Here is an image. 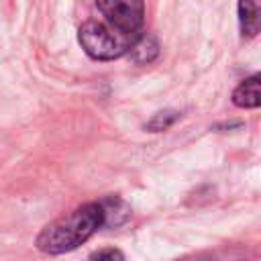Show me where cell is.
Listing matches in <instances>:
<instances>
[{
  "label": "cell",
  "mask_w": 261,
  "mask_h": 261,
  "mask_svg": "<svg viewBox=\"0 0 261 261\" xmlns=\"http://www.w3.org/2000/svg\"><path fill=\"white\" fill-rule=\"evenodd\" d=\"M232 104L239 108H261V71L243 80L234 88Z\"/></svg>",
  "instance_id": "cell-5"
},
{
  "label": "cell",
  "mask_w": 261,
  "mask_h": 261,
  "mask_svg": "<svg viewBox=\"0 0 261 261\" xmlns=\"http://www.w3.org/2000/svg\"><path fill=\"white\" fill-rule=\"evenodd\" d=\"M239 27L245 39L261 33V0H239Z\"/></svg>",
  "instance_id": "cell-4"
},
{
  "label": "cell",
  "mask_w": 261,
  "mask_h": 261,
  "mask_svg": "<svg viewBox=\"0 0 261 261\" xmlns=\"http://www.w3.org/2000/svg\"><path fill=\"white\" fill-rule=\"evenodd\" d=\"M104 222H106L104 204L98 202L84 204L73 212L47 224L37 237V247L49 255H61L73 251L75 247L86 243Z\"/></svg>",
  "instance_id": "cell-1"
},
{
  "label": "cell",
  "mask_w": 261,
  "mask_h": 261,
  "mask_svg": "<svg viewBox=\"0 0 261 261\" xmlns=\"http://www.w3.org/2000/svg\"><path fill=\"white\" fill-rule=\"evenodd\" d=\"M80 45L82 49L98 61H110V59H118L120 55H124L130 45L128 39L118 35L112 27L98 22V20H88L80 27L77 33Z\"/></svg>",
  "instance_id": "cell-2"
},
{
  "label": "cell",
  "mask_w": 261,
  "mask_h": 261,
  "mask_svg": "<svg viewBox=\"0 0 261 261\" xmlns=\"http://www.w3.org/2000/svg\"><path fill=\"white\" fill-rule=\"evenodd\" d=\"M159 47L153 37H141L130 45V55L137 63H151L157 55Z\"/></svg>",
  "instance_id": "cell-6"
},
{
  "label": "cell",
  "mask_w": 261,
  "mask_h": 261,
  "mask_svg": "<svg viewBox=\"0 0 261 261\" xmlns=\"http://www.w3.org/2000/svg\"><path fill=\"white\" fill-rule=\"evenodd\" d=\"M177 118V112H157L149 122H147V128L153 130V133H159V130H165L167 126H171Z\"/></svg>",
  "instance_id": "cell-7"
},
{
  "label": "cell",
  "mask_w": 261,
  "mask_h": 261,
  "mask_svg": "<svg viewBox=\"0 0 261 261\" xmlns=\"http://www.w3.org/2000/svg\"><path fill=\"white\" fill-rule=\"evenodd\" d=\"M98 10L122 37H135L145 20V4L143 0H96Z\"/></svg>",
  "instance_id": "cell-3"
},
{
  "label": "cell",
  "mask_w": 261,
  "mask_h": 261,
  "mask_svg": "<svg viewBox=\"0 0 261 261\" xmlns=\"http://www.w3.org/2000/svg\"><path fill=\"white\" fill-rule=\"evenodd\" d=\"M90 261H124V257L118 249H102V251L94 253Z\"/></svg>",
  "instance_id": "cell-8"
}]
</instances>
